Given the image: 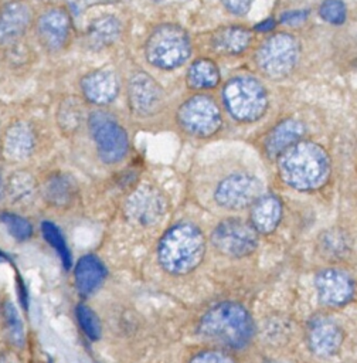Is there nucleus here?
Returning <instances> with one entry per match:
<instances>
[{
  "label": "nucleus",
  "instance_id": "10",
  "mask_svg": "<svg viewBox=\"0 0 357 363\" xmlns=\"http://www.w3.org/2000/svg\"><path fill=\"white\" fill-rule=\"evenodd\" d=\"M262 191L261 182L248 173H235L222 179L214 191L215 201L227 210H241L251 206Z\"/></svg>",
  "mask_w": 357,
  "mask_h": 363
},
{
  "label": "nucleus",
  "instance_id": "29",
  "mask_svg": "<svg viewBox=\"0 0 357 363\" xmlns=\"http://www.w3.org/2000/svg\"><path fill=\"white\" fill-rule=\"evenodd\" d=\"M0 221L6 227L8 234L18 241H26L33 235L31 223L20 214H16L11 211H4L0 214Z\"/></svg>",
  "mask_w": 357,
  "mask_h": 363
},
{
  "label": "nucleus",
  "instance_id": "20",
  "mask_svg": "<svg viewBox=\"0 0 357 363\" xmlns=\"http://www.w3.org/2000/svg\"><path fill=\"white\" fill-rule=\"evenodd\" d=\"M74 277L78 292L81 295H89L98 289L106 278V268L98 257L88 254L78 259L74 269Z\"/></svg>",
  "mask_w": 357,
  "mask_h": 363
},
{
  "label": "nucleus",
  "instance_id": "33",
  "mask_svg": "<svg viewBox=\"0 0 357 363\" xmlns=\"http://www.w3.org/2000/svg\"><path fill=\"white\" fill-rule=\"evenodd\" d=\"M190 363H235L234 359L221 350H204L196 354Z\"/></svg>",
  "mask_w": 357,
  "mask_h": 363
},
{
  "label": "nucleus",
  "instance_id": "21",
  "mask_svg": "<svg viewBox=\"0 0 357 363\" xmlns=\"http://www.w3.org/2000/svg\"><path fill=\"white\" fill-rule=\"evenodd\" d=\"M305 126L296 119H285L278 123L265 139V150L269 157H278L289 146L300 140Z\"/></svg>",
  "mask_w": 357,
  "mask_h": 363
},
{
  "label": "nucleus",
  "instance_id": "7",
  "mask_svg": "<svg viewBox=\"0 0 357 363\" xmlns=\"http://www.w3.org/2000/svg\"><path fill=\"white\" fill-rule=\"evenodd\" d=\"M88 125L102 162L116 163L126 156L129 149L126 130L110 113L102 111L92 112Z\"/></svg>",
  "mask_w": 357,
  "mask_h": 363
},
{
  "label": "nucleus",
  "instance_id": "6",
  "mask_svg": "<svg viewBox=\"0 0 357 363\" xmlns=\"http://www.w3.org/2000/svg\"><path fill=\"white\" fill-rule=\"evenodd\" d=\"M299 58L298 40L288 33L269 35L256 52V65L269 79H283L295 68Z\"/></svg>",
  "mask_w": 357,
  "mask_h": 363
},
{
  "label": "nucleus",
  "instance_id": "4",
  "mask_svg": "<svg viewBox=\"0 0 357 363\" xmlns=\"http://www.w3.org/2000/svg\"><path fill=\"white\" fill-rule=\"evenodd\" d=\"M190 38L177 24H162L152 31L146 41L147 61L162 69H174L190 57Z\"/></svg>",
  "mask_w": 357,
  "mask_h": 363
},
{
  "label": "nucleus",
  "instance_id": "36",
  "mask_svg": "<svg viewBox=\"0 0 357 363\" xmlns=\"http://www.w3.org/2000/svg\"><path fill=\"white\" fill-rule=\"evenodd\" d=\"M0 363H21V360L13 350H6L0 354Z\"/></svg>",
  "mask_w": 357,
  "mask_h": 363
},
{
  "label": "nucleus",
  "instance_id": "28",
  "mask_svg": "<svg viewBox=\"0 0 357 363\" xmlns=\"http://www.w3.org/2000/svg\"><path fill=\"white\" fill-rule=\"evenodd\" d=\"M41 233L45 241L58 252L65 269L71 268V252L61 230L51 221L41 223Z\"/></svg>",
  "mask_w": 357,
  "mask_h": 363
},
{
  "label": "nucleus",
  "instance_id": "15",
  "mask_svg": "<svg viewBox=\"0 0 357 363\" xmlns=\"http://www.w3.org/2000/svg\"><path fill=\"white\" fill-rule=\"evenodd\" d=\"M69 28L71 20L64 9H52L45 11L37 23L40 43L51 51H57L65 45L69 35Z\"/></svg>",
  "mask_w": 357,
  "mask_h": 363
},
{
  "label": "nucleus",
  "instance_id": "32",
  "mask_svg": "<svg viewBox=\"0 0 357 363\" xmlns=\"http://www.w3.org/2000/svg\"><path fill=\"white\" fill-rule=\"evenodd\" d=\"M322 245L330 255H340L343 251H346L347 242L346 237L340 235L339 233H326L322 238Z\"/></svg>",
  "mask_w": 357,
  "mask_h": 363
},
{
  "label": "nucleus",
  "instance_id": "17",
  "mask_svg": "<svg viewBox=\"0 0 357 363\" xmlns=\"http://www.w3.org/2000/svg\"><path fill=\"white\" fill-rule=\"evenodd\" d=\"M30 23V10L24 3L14 1L7 4L0 13V44L16 43Z\"/></svg>",
  "mask_w": 357,
  "mask_h": 363
},
{
  "label": "nucleus",
  "instance_id": "31",
  "mask_svg": "<svg viewBox=\"0 0 357 363\" xmlns=\"http://www.w3.org/2000/svg\"><path fill=\"white\" fill-rule=\"evenodd\" d=\"M319 14L324 21L340 26L346 21L347 7L341 0H324L319 7Z\"/></svg>",
  "mask_w": 357,
  "mask_h": 363
},
{
  "label": "nucleus",
  "instance_id": "2",
  "mask_svg": "<svg viewBox=\"0 0 357 363\" xmlns=\"http://www.w3.org/2000/svg\"><path fill=\"white\" fill-rule=\"evenodd\" d=\"M205 252V240L198 227L191 223H178L162 237L157 258L163 269L183 275L196 269Z\"/></svg>",
  "mask_w": 357,
  "mask_h": 363
},
{
  "label": "nucleus",
  "instance_id": "12",
  "mask_svg": "<svg viewBox=\"0 0 357 363\" xmlns=\"http://www.w3.org/2000/svg\"><path fill=\"white\" fill-rule=\"evenodd\" d=\"M128 99L132 111L139 116L156 113L164 99L163 88L146 72L132 75L128 85Z\"/></svg>",
  "mask_w": 357,
  "mask_h": 363
},
{
  "label": "nucleus",
  "instance_id": "30",
  "mask_svg": "<svg viewBox=\"0 0 357 363\" xmlns=\"http://www.w3.org/2000/svg\"><path fill=\"white\" fill-rule=\"evenodd\" d=\"M75 315H76V320H78L81 329L84 330V333L86 335V337H89L91 340H98L101 336V323H99V319L95 315V312L89 306L79 303L75 308Z\"/></svg>",
  "mask_w": 357,
  "mask_h": 363
},
{
  "label": "nucleus",
  "instance_id": "9",
  "mask_svg": "<svg viewBox=\"0 0 357 363\" xmlns=\"http://www.w3.org/2000/svg\"><path fill=\"white\" fill-rule=\"evenodd\" d=\"M211 242L218 252L231 258L249 255L258 245V233L241 218H227L212 231Z\"/></svg>",
  "mask_w": 357,
  "mask_h": 363
},
{
  "label": "nucleus",
  "instance_id": "38",
  "mask_svg": "<svg viewBox=\"0 0 357 363\" xmlns=\"http://www.w3.org/2000/svg\"><path fill=\"white\" fill-rule=\"evenodd\" d=\"M3 196H4V183H3L1 176H0V200L3 199Z\"/></svg>",
  "mask_w": 357,
  "mask_h": 363
},
{
  "label": "nucleus",
  "instance_id": "34",
  "mask_svg": "<svg viewBox=\"0 0 357 363\" xmlns=\"http://www.w3.org/2000/svg\"><path fill=\"white\" fill-rule=\"evenodd\" d=\"M221 1H222L224 7L235 16L246 14L254 3V0H221Z\"/></svg>",
  "mask_w": 357,
  "mask_h": 363
},
{
  "label": "nucleus",
  "instance_id": "37",
  "mask_svg": "<svg viewBox=\"0 0 357 363\" xmlns=\"http://www.w3.org/2000/svg\"><path fill=\"white\" fill-rule=\"evenodd\" d=\"M275 27V20H272V18H268V20H265V21H261L256 27H255V30H258V31H269V30H272Z\"/></svg>",
  "mask_w": 357,
  "mask_h": 363
},
{
  "label": "nucleus",
  "instance_id": "14",
  "mask_svg": "<svg viewBox=\"0 0 357 363\" xmlns=\"http://www.w3.org/2000/svg\"><path fill=\"white\" fill-rule=\"evenodd\" d=\"M344 340L343 329L332 319H314L307 332V343L312 352L320 357H329L339 352Z\"/></svg>",
  "mask_w": 357,
  "mask_h": 363
},
{
  "label": "nucleus",
  "instance_id": "3",
  "mask_svg": "<svg viewBox=\"0 0 357 363\" xmlns=\"http://www.w3.org/2000/svg\"><path fill=\"white\" fill-rule=\"evenodd\" d=\"M200 333L220 345L239 349L249 343L255 326L249 312L237 302H221L212 306L200 322Z\"/></svg>",
  "mask_w": 357,
  "mask_h": 363
},
{
  "label": "nucleus",
  "instance_id": "22",
  "mask_svg": "<svg viewBox=\"0 0 357 363\" xmlns=\"http://www.w3.org/2000/svg\"><path fill=\"white\" fill-rule=\"evenodd\" d=\"M252 34L241 26H227L212 34V48L225 55H235L245 51L251 43Z\"/></svg>",
  "mask_w": 357,
  "mask_h": 363
},
{
  "label": "nucleus",
  "instance_id": "5",
  "mask_svg": "<svg viewBox=\"0 0 357 363\" xmlns=\"http://www.w3.org/2000/svg\"><path fill=\"white\" fill-rule=\"evenodd\" d=\"M222 95L228 112L239 122H255L266 112V89L252 77H235L230 79Z\"/></svg>",
  "mask_w": 357,
  "mask_h": 363
},
{
  "label": "nucleus",
  "instance_id": "25",
  "mask_svg": "<svg viewBox=\"0 0 357 363\" xmlns=\"http://www.w3.org/2000/svg\"><path fill=\"white\" fill-rule=\"evenodd\" d=\"M42 197L52 207H65L72 201L74 184L64 174H54L42 184Z\"/></svg>",
  "mask_w": 357,
  "mask_h": 363
},
{
  "label": "nucleus",
  "instance_id": "24",
  "mask_svg": "<svg viewBox=\"0 0 357 363\" xmlns=\"http://www.w3.org/2000/svg\"><path fill=\"white\" fill-rule=\"evenodd\" d=\"M220 71L217 64L210 58L196 60L187 72V82L193 89H210L220 82Z\"/></svg>",
  "mask_w": 357,
  "mask_h": 363
},
{
  "label": "nucleus",
  "instance_id": "13",
  "mask_svg": "<svg viewBox=\"0 0 357 363\" xmlns=\"http://www.w3.org/2000/svg\"><path fill=\"white\" fill-rule=\"evenodd\" d=\"M319 301L327 306H341L347 303L354 294L353 278L337 268H326L314 279Z\"/></svg>",
  "mask_w": 357,
  "mask_h": 363
},
{
  "label": "nucleus",
  "instance_id": "11",
  "mask_svg": "<svg viewBox=\"0 0 357 363\" xmlns=\"http://www.w3.org/2000/svg\"><path fill=\"white\" fill-rule=\"evenodd\" d=\"M167 211V201L160 190L153 186L137 187L125 203V214L129 221L150 227L160 223Z\"/></svg>",
  "mask_w": 357,
  "mask_h": 363
},
{
  "label": "nucleus",
  "instance_id": "35",
  "mask_svg": "<svg viewBox=\"0 0 357 363\" xmlns=\"http://www.w3.org/2000/svg\"><path fill=\"white\" fill-rule=\"evenodd\" d=\"M306 18H307L306 10H292V11H286L280 16V23L288 24V26H298L300 23H305Z\"/></svg>",
  "mask_w": 357,
  "mask_h": 363
},
{
  "label": "nucleus",
  "instance_id": "27",
  "mask_svg": "<svg viewBox=\"0 0 357 363\" xmlns=\"http://www.w3.org/2000/svg\"><path fill=\"white\" fill-rule=\"evenodd\" d=\"M0 312L3 313V328H4V336L13 347H21L26 340L24 335V326L23 320L20 319V315L13 305V302L6 301L3 306L0 308Z\"/></svg>",
  "mask_w": 357,
  "mask_h": 363
},
{
  "label": "nucleus",
  "instance_id": "19",
  "mask_svg": "<svg viewBox=\"0 0 357 363\" xmlns=\"http://www.w3.org/2000/svg\"><path fill=\"white\" fill-rule=\"evenodd\" d=\"M34 149V133L23 122L11 125L3 139V155L7 160L20 162L27 159Z\"/></svg>",
  "mask_w": 357,
  "mask_h": 363
},
{
  "label": "nucleus",
  "instance_id": "18",
  "mask_svg": "<svg viewBox=\"0 0 357 363\" xmlns=\"http://www.w3.org/2000/svg\"><path fill=\"white\" fill-rule=\"evenodd\" d=\"M282 218V203L279 197L273 194L259 196L252 203L251 210V225L256 233L269 234L272 233Z\"/></svg>",
  "mask_w": 357,
  "mask_h": 363
},
{
  "label": "nucleus",
  "instance_id": "8",
  "mask_svg": "<svg viewBox=\"0 0 357 363\" xmlns=\"http://www.w3.org/2000/svg\"><path fill=\"white\" fill-rule=\"evenodd\" d=\"M180 126L197 138L214 135L222 123L217 102L208 95H194L187 99L177 112Z\"/></svg>",
  "mask_w": 357,
  "mask_h": 363
},
{
  "label": "nucleus",
  "instance_id": "26",
  "mask_svg": "<svg viewBox=\"0 0 357 363\" xmlns=\"http://www.w3.org/2000/svg\"><path fill=\"white\" fill-rule=\"evenodd\" d=\"M35 190L34 179L26 172L11 174L4 186V194L13 204H26L31 200Z\"/></svg>",
  "mask_w": 357,
  "mask_h": 363
},
{
  "label": "nucleus",
  "instance_id": "23",
  "mask_svg": "<svg viewBox=\"0 0 357 363\" xmlns=\"http://www.w3.org/2000/svg\"><path fill=\"white\" fill-rule=\"evenodd\" d=\"M120 35V23L113 16H103L91 23L88 28V44L101 50L113 44Z\"/></svg>",
  "mask_w": 357,
  "mask_h": 363
},
{
  "label": "nucleus",
  "instance_id": "16",
  "mask_svg": "<svg viewBox=\"0 0 357 363\" xmlns=\"http://www.w3.org/2000/svg\"><path fill=\"white\" fill-rule=\"evenodd\" d=\"M81 89L89 102L96 105L109 104L119 92L118 75L106 68L92 71L82 78Z\"/></svg>",
  "mask_w": 357,
  "mask_h": 363
},
{
  "label": "nucleus",
  "instance_id": "1",
  "mask_svg": "<svg viewBox=\"0 0 357 363\" xmlns=\"http://www.w3.org/2000/svg\"><path fill=\"white\" fill-rule=\"evenodd\" d=\"M278 157L282 180L296 190H316L329 179V156L326 150L314 142L298 140Z\"/></svg>",
  "mask_w": 357,
  "mask_h": 363
}]
</instances>
